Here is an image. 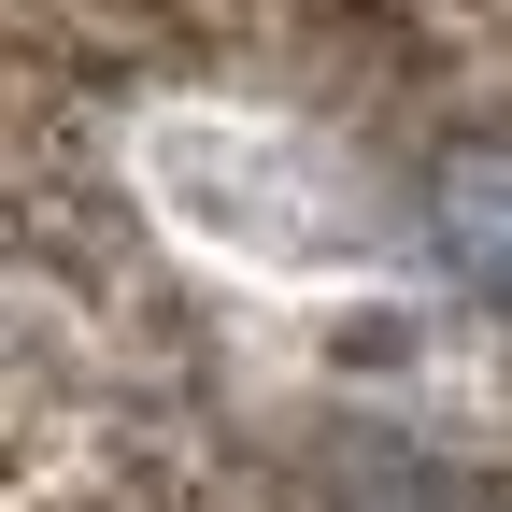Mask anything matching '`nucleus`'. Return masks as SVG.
Instances as JSON below:
<instances>
[{
  "mask_svg": "<svg viewBox=\"0 0 512 512\" xmlns=\"http://www.w3.org/2000/svg\"><path fill=\"white\" fill-rule=\"evenodd\" d=\"M427 242H441V271H456L470 299L512 313V143H470L427 185Z\"/></svg>",
  "mask_w": 512,
  "mask_h": 512,
  "instance_id": "obj_1",
  "label": "nucleus"
}]
</instances>
